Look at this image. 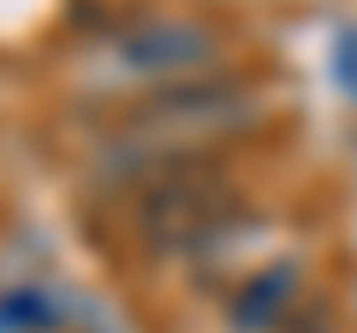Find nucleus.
<instances>
[{"instance_id": "nucleus-1", "label": "nucleus", "mask_w": 357, "mask_h": 333, "mask_svg": "<svg viewBox=\"0 0 357 333\" xmlns=\"http://www.w3.org/2000/svg\"><path fill=\"white\" fill-rule=\"evenodd\" d=\"M238 208V191L215 161H173L137 191V232L149 250H197L208 244Z\"/></svg>"}, {"instance_id": "nucleus-5", "label": "nucleus", "mask_w": 357, "mask_h": 333, "mask_svg": "<svg viewBox=\"0 0 357 333\" xmlns=\"http://www.w3.org/2000/svg\"><path fill=\"white\" fill-rule=\"evenodd\" d=\"M280 333H333V316L321 304H304V309H292V316L280 321Z\"/></svg>"}, {"instance_id": "nucleus-3", "label": "nucleus", "mask_w": 357, "mask_h": 333, "mask_svg": "<svg viewBox=\"0 0 357 333\" xmlns=\"http://www.w3.org/2000/svg\"><path fill=\"white\" fill-rule=\"evenodd\" d=\"M292 316V268H262L232 304L238 327H274V321Z\"/></svg>"}, {"instance_id": "nucleus-2", "label": "nucleus", "mask_w": 357, "mask_h": 333, "mask_svg": "<svg viewBox=\"0 0 357 333\" xmlns=\"http://www.w3.org/2000/svg\"><path fill=\"white\" fill-rule=\"evenodd\" d=\"M220 48V36L208 24H178V18H149V24L126 30L114 42V60L126 72H143V77H161V72H191L203 65L208 54Z\"/></svg>"}, {"instance_id": "nucleus-4", "label": "nucleus", "mask_w": 357, "mask_h": 333, "mask_svg": "<svg viewBox=\"0 0 357 333\" xmlns=\"http://www.w3.org/2000/svg\"><path fill=\"white\" fill-rule=\"evenodd\" d=\"M333 84L357 95V30H345V36H340V54H333Z\"/></svg>"}]
</instances>
